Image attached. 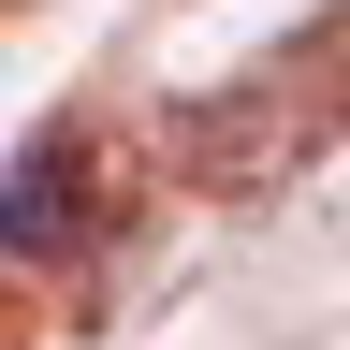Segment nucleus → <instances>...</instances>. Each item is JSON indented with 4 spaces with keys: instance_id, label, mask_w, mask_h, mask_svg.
I'll use <instances>...</instances> for the list:
<instances>
[{
    "instance_id": "f03ea898",
    "label": "nucleus",
    "mask_w": 350,
    "mask_h": 350,
    "mask_svg": "<svg viewBox=\"0 0 350 350\" xmlns=\"http://www.w3.org/2000/svg\"><path fill=\"white\" fill-rule=\"evenodd\" d=\"M73 234H88V146L59 131V146H29L15 190H0V262H59Z\"/></svg>"
},
{
    "instance_id": "f257e3e1",
    "label": "nucleus",
    "mask_w": 350,
    "mask_h": 350,
    "mask_svg": "<svg viewBox=\"0 0 350 350\" xmlns=\"http://www.w3.org/2000/svg\"><path fill=\"white\" fill-rule=\"evenodd\" d=\"M336 131H350V0H321L292 44H262L234 88L175 103V175H190V190H278Z\"/></svg>"
}]
</instances>
